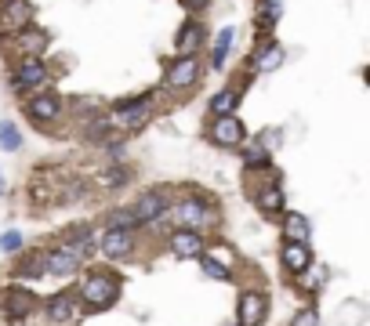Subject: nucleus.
<instances>
[{"instance_id": "nucleus-35", "label": "nucleus", "mask_w": 370, "mask_h": 326, "mask_svg": "<svg viewBox=\"0 0 370 326\" xmlns=\"http://www.w3.org/2000/svg\"><path fill=\"white\" fill-rule=\"evenodd\" d=\"M8 192V181H4V174H0V196H4Z\"/></svg>"}, {"instance_id": "nucleus-31", "label": "nucleus", "mask_w": 370, "mask_h": 326, "mask_svg": "<svg viewBox=\"0 0 370 326\" xmlns=\"http://www.w3.org/2000/svg\"><path fill=\"white\" fill-rule=\"evenodd\" d=\"M291 326H320V315L313 312V308H301L298 315H294V322Z\"/></svg>"}, {"instance_id": "nucleus-29", "label": "nucleus", "mask_w": 370, "mask_h": 326, "mask_svg": "<svg viewBox=\"0 0 370 326\" xmlns=\"http://www.w3.org/2000/svg\"><path fill=\"white\" fill-rule=\"evenodd\" d=\"M22 243H26V240H22V232H15V228L0 236V250H8V254H11V250H22Z\"/></svg>"}, {"instance_id": "nucleus-34", "label": "nucleus", "mask_w": 370, "mask_h": 326, "mask_svg": "<svg viewBox=\"0 0 370 326\" xmlns=\"http://www.w3.org/2000/svg\"><path fill=\"white\" fill-rule=\"evenodd\" d=\"M189 8H196V11H203V8H207V0H189Z\"/></svg>"}, {"instance_id": "nucleus-21", "label": "nucleus", "mask_w": 370, "mask_h": 326, "mask_svg": "<svg viewBox=\"0 0 370 326\" xmlns=\"http://www.w3.org/2000/svg\"><path fill=\"white\" fill-rule=\"evenodd\" d=\"M232 37H236L232 26L218 29V37H214V51H211V65H214V69H225V58L232 51Z\"/></svg>"}, {"instance_id": "nucleus-17", "label": "nucleus", "mask_w": 370, "mask_h": 326, "mask_svg": "<svg viewBox=\"0 0 370 326\" xmlns=\"http://www.w3.org/2000/svg\"><path fill=\"white\" fill-rule=\"evenodd\" d=\"M77 312H80V308H77V298H73V293H55V298L47 301V322H51V326H66Z\"/></svg>"}, {"instance_id": "nucleus-23", "label": "nucleus", "mask_w": 370, "mask_h": 326, "mask_svg": "<svg viewBox=\"0 0 370 326\" xmlns=\"http://www.w3.org/2000/svg\"><path fill=\"white\" fill-rule=\"evenodd\" d=\"M236 106H240V91H232V87H225V91H218V94L211 98V113H214V116L236 113Z\"/></svg>"}, {"instance_id": "nucleus-9", "label": "nucleus", "mask_w": 370, "mask_h": 326, "mask_svg": "<svg viewBox=\"0 0 370 326\" xmlns=\"http://www.w3.org/2000/svg\"><path fill=\"white\" fill-rule=\"evenodd\" d=\"M47 80H51V73H47V65H44L37 55L22 58V62L15 65V77H11L15 91H33V87H44Z\"/></svg>"}, {"instance_id": "nucleus-26", "label": "nucleus", "mask_w": 370, "mask_h": 326, "mask_svg": "<svg viewBox=\"0 0 370 326\" xmlns=\"http://www.w3.org/2000/svg\"><path fill=\"white\" fill-rule=\"evenodd\" d=\"M0 149L4 152H18L22 149V135L11 120H0Z\"/></svg>"}, {"instance_id": "nucleus-24", "label": "nucleus", "mask_w": 370, "mask_h": 326, "mask_svg": "<svg viewBox=\"0 0 370 326\" xmlns=\"http://www.w3.org/2000/svg\"><path fill=\"white\" fill-rule=\"evenodd\" d=\"M196 261H200V265H203V272H207L211 279H222V283H229V279H232V269L225 265V261H218V257H211L207 250H203V254H200Z\"/></svg>"}, {"instance_id": "nucleus-15", "label": "nucleus", "mask_w": 370, "mask_h": 326, "mask_svg": "<svg viewBox=\"0 0 370 326\" xmlns=\"http://www.w3.org/2000/svg\"><path fill=\"white\" fill-rule=\"evenodd\" d=\"M0 305H4V312H8L11 322H26L29 312H33V293L22 290V286H11L4 298H0Z\"/></svg>"}, {"instance_id": "nucleus-4", "label": "nucleus", "mask_w": 370, "mask_h": 326, "mask_svg": "<svg viewBox=\"0 0 370 326\" xmlns=\"http://www.w3.org/2000/svg\"><path fill=\"white\" fill-rule=\"evenodd\" d=\"M152 116V98L142 94V98H123V102L113 106L109 113V127H120V130H138L145 127Z\"/></svg>"}, {"instance_id": "nucleus-7", "label": "nucleus", "mask_w": 370, "mask_h": 326, "mask_svg": "<svg viewBox=\"0 0 370 326\" xmlns=\"http://www.w3.org/2000/svg\"><path fill=\"white\" fill-rule=\"evenodd\" d=\"M171 91H189L200 84V58L193 55H178L171 62V69H167V80H164Z\"/></svg>"}, {"instance_id": "nucleus-25", "label": "nucleus", "mask_w": 370, "mask_h": 326, "mask_svg": "<svg viewBox=\"0 0 370 326\" xmlns=\"http://www.w3.org/2000/svg\"><path fill=\"white\" fill-rule=\"evenodd\" d=\"M243 149V159H247V167H254V171H265L269 167V149L262 145V142H254V145H240Z\"/></svg>"}, {"instance_id": "nucleus-2", "label": "nucleus", "mask_w": 370, "mask_h": 326, "mask_svg": "<svg viewBox=\"0 0 370 326\" xmlns=\"http://www.w3.org/2000/svg\"><path fill=\"white\" fill-rule=\"evenodd\" d=\"M87 254H91V240H69V243H62L55 250H44L40 254V269L51 272V276H73V272H80Z\"/></svg>"}, {"instance_id": "nucleus-8", "label": "nucleus", "mask_w": 370, "mask_h": 326, "mask_svg": "<svg viewBox=\"0 0 370 326\" xmlns=\"http://www.w3.org/2000/svg\"><path fill=\"white\" fill-rule=\"evenodd\" d=\"M269 315V301L258 290H243L236 301V326H262Z\"/></svg>"}, {"instance_id": "nucleus-1", "label": "nucleus", "mask_w": 370, "mask_h": 326, "mask_svg": "<svg viewBox=\"0 0 370 326\" xmlns=\"http://www.w3.org/2000/svg\"><path fill=\"white\" fill-rule=\"evenodd\" d=\"M167 210H171V221H174L178 228H196V232H203V228H214V221H218V210H214V203L207 200L203 192L181 196V200L171 203Z\"/></svg>"}, {"instance_id": "nucleus-13", "label": "nucleus", "mask_w": 370, "mask_h": 326, "mask_svg": "<svg viewBox=\"0 0 370 326\" xmlns=\"http://www.w3.org/2000/svg\"><path fill=\"white\" fill-rule=\"evenodd\" d=\"M33 18V8H29V0H8L4 8H0V37H8V33L29 26Z\"/></svg>"}, {"instance_id": "nucleus-28", "label": "nucleus", "mask_w": 370, "mask_h": 326, "mask_svg": "<svg viewBox=\"0 0 370 326\" xmlns=\"http://www.w3.org/2000/svg\"><path fill=\"white\" fill-rule=\"evenodd\" d=\"M109 130V116H95V120H87V127H84V135L91 138V142H99L102 135Z\"/></svg>"}, {"instance_id": "nucleus-18", "label": "nucleus", "mask_w": 370, "mask_h": 326, "mask_svg": "<svg viewBox=\"0 0 370 326\" xmlns=\"http://www.w3.org/2000/svg\"><path fill=\"white\" fill-rule=\"evenodd\" d=\"M254 203L262 214H284L287 210V196H284V185H262L254 192Z\"/></svg>"}, {"instance_id": "nucleus-32", "label": "nucleus", "mask_w": 370, "mask_h": 326, "mask_svg": "<svg viewBox=\"0 0 370 326\" xmlns=\"http://www.w3.org/2000/svg\"><path fill=\"white\" fill-rule=\"evenodd\" d=\"M203 250H207V247H203ZM207 254H211V257H218V261H225V265L232 269V250H229V247H214V250H207Z\"/></svg>"}, {"instance_id": "nucleus-22", "label": "nucleus", "mask_w": 370, "mask_h": 326, "mask_svg": "<svg viewBox=\"0 0 370 326\" xmlns=\"http://www.w3.org/2000/svg\"><path fill=\"white\" fill-rule=\"evenodd\" d=\"M200 37H203V29H200L196 22H185L181 33H178V40H174V51H178V55H189V51L200 44Z\"/></svg>"}, {"instance_id": "nucleus-10", "label": "nucleus", "mask_w": 370, "mask_h": 326, "mask_svg": "<svg viewBox=\"0 0 370 326\" xmlns=\"http://www.w3.org/2000/svg\"><path fill=\"white\" fill-rule=\"evenodd\" d=\"M99 250L109 261H120V257L135 254V228H106V236L99 240Z\"/></svg>"}, {"instance_id": "nucleus-20", "label": "nucleus", "mask_w": 370, "mask_h": 326, "mask_svg": "<svg viewBox=\"0 0 370 326\" xmlns=\"http://www.w3.org/2000/svg\"><path fill=\"white\" fill-rule=\"evenodd\" d=\"M284 58H287V51H284L280 44L262 47V51H258V58H254V73H276V69L284 65Z\"/></svg>"}, {"instance_id": "nucleus-11", "label": "nucleus", "mask_w": 370, "mask_h": 326, "mask_svg": "<svg viewBox=\"0 0 370 326\" xmlns=\"http://www.w3.org/2000/svg\"><path fill=\"white\" fill-rule=\"evenodd\" d=\"M280 265L291 272V276H301L313 269V250H308V243H298V240H284L280 247Z\"/></svg>"}, {"instance_id": "nucleus-3", "label": "nucleus", "mask_w": 370, "mask_h": 326, "mask_svg": "<svg viewBox=\"0 0 370 326\" xmlns=\"http://www.w3.org/2000/svg\"><path fill=\"white\" fill-rule=\"evenodd\" d=\"M77 298H80V305H87V308H109V305L120 298V279L109 276V272H91V276L80 283Z\"/></svg>"}, {"instance_id": "nucleus-16", "label": "nucleus", "mask_w": 370, "mask_h": 326, "mask_svg": "<svg viewBox=\"0 0 370 326\" xmlns=\"http://www.w3.org/2000/svg\"><path fill=\"white\" fill-rule=\"evenodd\" d=\"M11 37V44L29 58V55H40L44 47H47V37H44V29H33V26H22V29H15V33H8Z\"/></svg>"}, {"instance_id": "nucleus-27", "label": "nucleus", "mask_w": 370, "mask_h": 326, "mask_svg": "<svg viewBox=\"0 0 370 326\" xmlns=\"http://www.w3.org/2000/svg\"><path fill=\"white\" fill-rule=\"evenodd\" d=\"M106 228H138L131 207H116V210H109V214H106Z\"/></svg>"}, {"instance_id": "nucleus-6", "label": "nucleus", "mask_w": 370, "mask_h": 326, "mask_svg": "<svg viewBox=\"0 0 370 326\" xmlns=\"http://www.w3.org/2000/svg\"><path fill=\"white\" fill-rule=\"evenodd\" d=\"M171 207V192L167 189H149L142 192L138 200L131 203V214H135V225H152L157 218H164Z\"/></svg>"}, {"instance_id": "nucleus-33", "label": "nucleus", "mask_w": 370, "mask_h": 326, "mask_svg": "<svg viewBox=\"0 0 370 326\" xmlns=\"http://www.w3.org/2000/svg\"><path fill=\"white\" fill-rule=\"evenodd\" d=\"M69 240H91V225H77V228H69Z\"/></svg>"}, {"instance_id": "nucleus-14", "label": "nucleus", "mask_w": 370, "mask_h": 326, "mask_svg": "<svg viewBox=\"0 0 370 326\" xmlns=\"http://www.w3.org/2000/svg\"><path fill=\"white\" fill-rule=\"evenodd\" d=\"M167 247L178 257H200L203 254V236L196 232V228H174V232L167 236Z\"/></svg>"}, {"instance_id": "nucleus-30", "label": "nucleus", "mask_w": 370, "mask_h": 326, "mask_svg": "<svg viewBox=\"0 0 370 326\" xmlns=\"http://www.w3.org/2000/svg\"><path fill=\"white\" fill-rule=\"evenodd\" d=\"M123 181H128V171H123V167H109V171H102V185H123Z\"/></svg>"}, {"instance_id": "nucleus-5", "label": "nucleus", "mask_w": 370, "mask_h": 326, "mask_svg": "<svg viewBox=\"0 0 370 326\" xmlns=\"http://www.w3.org/2000/svg\"><path fill=\"white\" fill-rule=\"evenodd\" d=\"M207 138L218 145V149H240V145L247 142V127L240 123L236 113H225V116H214Z\"/></svg>"}, {"instance_id": "nucleus-19", "label": "nucleus", "mask_w": 370, "mask_h": 326, "mask_svg": "<svg viewBox=\"0 0 370 326\" xmlns=\"http://www.w3.org/2000/svg\"><path fill=\"white\" fill-rule=\"evenodd\" d=\"M308 236H313V225H308V218L298 214V210H284V240L308 243Z\"/></svg>"}, {"instance_id": "nucleus-12", "label": "nucleus", "mask_w": 370, "mask_h": 326, "mask_svg": "<svg viewBox=\"0 0 370 326\" xmlns=\"http://www.w3.org/2000/svg\"><path fill=\"white\" fill-rule=\"evenodd\" d=\"M26 109H29V116H33L37 127H47V123H55V120L62 116V98L51 94V91H44V94H33V98H29Z\"/></svg>"}]
</instances>
